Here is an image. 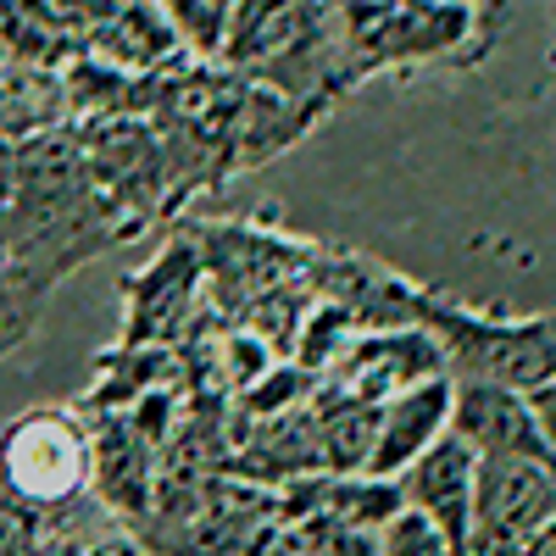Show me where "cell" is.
<instances>
[{
  "label": "cell",
  "instance_id": "obj_1",
  "mask_svg": "<svg viewBox=\"0 0 556 556\" xmlns=\"http://www.w3.org/2000/svg\"><path fill=\"white\" fill-rule=\"evenodd\" d=\"M551 518H556V462L551 456H484L462 556H518Z\"/></svg>",
  "mask_w": 556,
  "mask_h": 556
},
{
  "label": "cell",
  "instance_id": "obj_2",
  "mask_svg": "<svg viewBox=\"0 0 556 556\" xmlns=\"http://www.w3.org/2000/svg\"><path fill=\"white\" fill-rule=\"evenodd\" d=\"M89 468H96V451H89L84 429L62 412L23 417V424L7 434V445H0V479L34 506L78 495Z\"/></svg>",
  "mask_w": 556,
  "mask_h": 556
},
{
  "label": "cell",
  "instance_id": "obj_3",
  "mask_svg": "<svg viewBox=\"0 0 556 556\" xmlns=\"http://www.w3.org/2000/svg\"><path fill=\"white\" fill-rule=\"evenodd\" d=\"M351 39L379 62H434L456 51L473 28L462 0H390V7H351Z\"/></svg>",
  "mask_w": 556,
  "mask_h": 556
},
{
  "label": "cell",
  "instance_id": "obj_4",
  "mask_svg": "<svg viewBox=\"0 0 556 556\" xmlns=\"http://www.w3.org/2000/svg\"><path fill=\"white\" fill-rule=\"evenodd\" d=\"M451 434L468 445L479 462L484 456H551L534 434V417L518 384L501 379H468L451 395ZM556 462V456H551Z\"/></svg>",
  "mask_w": 556,
  "mask_h": 556
},
{
  "label": "cell",
  "instance_id": "obj_5",
  "mask_svg": "<svg viewBox=\"0 0 556 556\" xmlns=\"http://www.w3.org/2000/svg\"><path fill=\"white\" fill-rule=\"evenodd\" d=\"M451 395H456V384L445 374L390 395L379 406V440H374V456H367V473L401 479L429 445H440L451 434Z\"/></svg>",
  "mask_w": 556,
  "mask_h": 556
},
{
  "label": "cell",
  "instance_id": "obj_6",
  "mask_svg": "<svg viewBox=\"0 0 556 556\" xmlns=\"http://www.w3.org/2000/svg\"><path fill=\"white\" fill-rule=\"evenodd\" d=\"M473 484H479V456L462 445L456 434H445L440 445H429L401 473L406 513H424L456 545L468 540V523H473Z\"/></svg>",
  "mask_w": 556,
  "mask_h": 556
},
{
  "label": "cell",
  "instance_id": "obj_7",
  "mask_svg": "<svg viewBox=\"0 0 556 556\" xmlns=\"http://www.w3.org/2000/svg\"><path fill=\"white\" fill-rule=\"evenodd\" d=\"M434 374H445V362L429 334H379L345 351V395H362V401H390Z\"/></svg>",
  "mask_w": 556,
  "mask_h": 556
},
{
  "label": "cell",
  "instance_id": "obj_8",
  "mask_svg": "<svg viewBox=\"0 0 556 556\" xmlns=\"http://www.w3.org/2000/svg\"><path fill=\"white\" fill-rule=\"evenodd\" d=\"M379 406L384 401H362V395H345L340 390L329 406H323V417H312V429H317V462L334 479L367 473V456H374V440H379Z\"/></svg>",
  "mask_w": 556,
  "mask_h": 556
},
{
  "label": "cell",
  "instance_id": "obj_9",
  "mask_svg": "<svg viewBox=\"0 0 556 556\" xmlns=\"http://www.w3.org/2000/svg\"><path fill=\"white\" fill-rule=\"evenodd\" d=\"M317 506H323V523H345V529H374L384 534L401 513H406V495H401V479H374V473H345L334 484L317 490Z\"/></svg>",
  "mask_w": 556,
  "mask_h": 556
},
{
  "label": "cell",
  "instance_id": "obj_10",
  "mask_svg": "<svg viewBox=\"0 0 556 556\" xmlns=\"http://www.w3.org/2000/svg\"><path fill=\"white\" fill-rule=\"evenodd\" d=\"M173 28L195 45V51H223L228 39V12H235V0H162Z\"/></svg>",
  "mask_w": 556,
  "mask_h": 556
},
{
  "label": "cell",
  "instance_id": "obj_11",
  "mask_svg": "<svg viewBox=\"0 0 556 556\" xmlns=\"http://www.w3.org/2000/svg\"><path fill=\"white\" fill-rule=\"evenodd\" d=\"M379 540H384V556H462V545L445 540L424 513H401Z\"/></svg>",
  "mask_w": 556,
  "mask_h": 556
},
{
  "label": "cell",
  "instance_id": "obj_12",
  "mask_svg": "<svg viewBox=\"0 0 556 556\" xmlns=\"http://www.w3.org/2000/svg\"><path fill=\"white\" fill-rule=\"evenodd\" d=\"M317 529V556H384V540L374 529H345V523H312Z\"/></svg>",
  "mask_w": 556,
  "mask_h": 556
},
{
  "label": "cell",
  "instance_id": "obj_13",
  "mask_svg": "<svg viewBox=\"0 0 556 556\" xmlns=\"http://www.w3.org/2000/svg\"><path fill=\"white\" fill-rule=\"evenodd\" d=\"M301 390H306V379L295 374V367H285V374H273V379L262 374V379L251 384V395H245V401H251V412H267V417H273V412H285Z\"/></svg>",
  "mask_w": 556,
  "mask_h": 556
},
{
  "label": "cell",
  "instance_id": "obj_14",
  "mask_svg": "<svg viewBox=\"0 0 556 556\" xmlns=\"http://www.w3.org/2000/svg\"><path fill=\"white\" fill-rule=\"evenodd\" d=\"M523 401H529V417H534V434H540V445L556 456V374L534 379V384L523 390Z\"/></svg>",
  "mask_w": 556,
  "mask_h": 556
},
{
  "label": "cell",
  "instance_id": "obj_15",
  "mask_svg": "<svg viewBox=\"0 0 556 556\" xmlns=\"http://www.w3.org/2000/svg\"><path fill=\"white\" fill-rule=\"evenodd\" d=\"M28 518H23V506H7L0 513V556H28Z\"/></svg>",
  "mask_w": 556,
  "mask_h": 556
},
{
  "label": "cell",
  "instance_id": "obj_16",
  "mask_svg": "<svg viewBox=\"0 0 556 556\" xmlns=\"http://www.w3.org/2000/svg\"><path fill=\"white\" fill-rule=\"evenodd\" d=\"M518 556H556V518H551V523H545V529H540V534L518 551Z\"/></svg>",
  "mask_w": 556,
  "mask_h": 556
},
{
  "label": "cell",
  "instance_id": "obj_17",
  "mask_svg": "<svg viewBox=\"0 0 556 556\" xmlns=\"http://www.w3.org/2000/svg\"><path fill=\"white\" fill-rule=\"evenodd\" d=\"M351 7H390V0H351Z\"/></svg>",
  "mask_w": 556,
  "mask_h": 556
},
{
  "label": "cell",
  "instance_id": "obj_18",
  "mask_svg": "<svg viewBox=\"0 0 556 556\" xmlns=\"http://www.w3.org/2000/svg\"><path fill=\"white\" fill-rule=\"evenodd\" d=\"M462 7H468V0H462Z\"/></svg>",
  "mask_w": 556,
  "mask_h": 556
}]
</instances>
